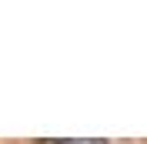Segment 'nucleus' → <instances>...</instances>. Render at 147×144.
<instances>
[{"instance_id":"obj_1","label":"nucleus","mask_w":147,"mask_h":144,"mask_svg":"<svg viewBox=\"0 0 147 144\" xmlns=\"http://www.w3.org/2000/svg\"><path fill=\"white\" fill-rule=\"evenodd\" d=\"M67 144H107V141H100V137H80V141H67Z\"/></svg>"}]
</instances>
